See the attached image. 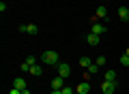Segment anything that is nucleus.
<instances>
[{"label": "nucleus", "instance_id": "obj_1", "mask_svg": "<svg viewBox=\"0 0 129 94\" xmlns=\"http://www.w3.org/2000/svg\"><path fill=\"white\" fill-rule=\"evenodd\" d=\"M41 60L45 64H52V66L56 68V64L60 62V58H58V54L56 51H52V49H47V51H43V56H41Z\"/></svg>", "mask_w": 129, "mask_h": 94}, {"label": "nucleus", "instance_id": "obj_2", "mask_svg": "<svg viewBox=\"0 0 129 94\" xmlns=\"http://www.w3.org/2000/svg\"><path fill=\"white\" fill-rule=\"evenodd\" d=\"M106 30H108V28L103 26V24H99V22H97V17H90V32H95V34H99V36H101Z\"/></svg>", "mask_w": 129, "mask_h": 94}, {"label": "nucleus", "instance_id": "obj_3", "mask_svg": "<svg viewBox=\"0 0 129 94\" xmlns=\"http://www.w3.org/2000/svg\"><path fill=\"white\" fill-rule=\"evenodd\" d=\"M56 73H58L60 77H64V79H67V77L71 75V66H69L67 62H58V64H56Z\"/></svg>", "mask_w": 129, "mask_h": 94}, {"label": "nucleus", "instance_id": "obj_4", "mask_svg": "<svg viewBox=\"0 0 129 94\" xmlns=\"http://www.w3.org/2000/svg\"><path fill=\"white\" fill-rule=\"evenodd\" d=\"M114 90H116V81L103 79V83H101V92L103 94H114Z\"/></svg>", "mask_w": 129, "mask_h": 94}, {"label": "nucleus", "instance_id": "obj_5", "mask_svg": "<svg viewBox=\"0 0 129 94\" xmlns=\"http://www.w3.org/2000/svg\"><path fill=\"white\" fill-rule=\"evenodd\" d=\"M64 88V77L56 75L54 79H52V90H62Z\"/></svg>", "mask_w": 129, "mask_h": 94}, {"label": "nucleus", "instance_id": "obj_6", "mask_svg": "<svg viewBox=\"0 0 129 94\" xmlns=\"http://www.w3.org/2000/svg\"><path fill=\"white\" fill-rule=\"evenodd\" d=\"M99 41H101V36L95 34V32H90V34L86 36V43H88V45H99Z\"/></svg>", "mask_w": 129, "mask_h": 94}, {"label": "nucleus", "instance_id": "obj_7", "mask_svg": "<svg viewBox=\"0 0 129 94\" xmlns=\"http://www.w3.org/2000/svg\"><path fill=\"white\" fill-rule=\"evenodd\" d=\"M75 92H80V94H88V92H90V83H88V81H82V83L78 85V90H75Z\"/></svg>", "mask_w": 129, "mask_h": 94}, {"label": "nucleus", "instance_id": "obj_8", "mask_svg": "<svg viewBox=\"0 0 129 94\" xmlns=\"http://www.w3.org/2000/svg\"><path fill=\"white\" fill-rule=\"evenodd\" d=\"M95 17L97 19H106L108 17V9H106V7H99V9L95 11Z\"/></svg>", "mask_w": 129, "mask_h": 94}, {"label": "nucleus", "instance_id": "obj_9", "mask_svg": "<svg viewBox=\"0 0 129 94\" xmlns=\"http://www.w3.org/2000/svg\"><path fill=\"white\" fill-rule=\"evenodd\" d=\"M13 88H17V90H28V88H26V81H24L22 77H17V79L13 81Z\"/></svg>", "mask_w": 129, "mask_h": 94}, {"label": "nucleus", "instance_id": "obj_10", "mask_svg": "<svg viewBox=\"0 0 129 94\" xmlns=\"http://www.w3.org/2000/svg\"><path fill=\"white\" fill-rule=\"evenodd\" d=\"M90 58H86V56H82V58H80V66H82V68H90Z\"/></svg>", "mask_w": 129, "mask_h": 94}, {"label": "nucleus", "instance_id": "obj_11", "mask_svg": "<svg viewBox=\"0 0 129 94\" xmlns=\"http://www.w3.org/2000/svg\"><path fill=\"white\" fill-rule=\"evenodd\" d=\"M26 32H28V34H39V26H37V24H28Z\"/></svg>", "mask_w": 129, "mask_h": 94}, {"label": "nucleus", "instance_id": "obj_12", "mask_svg": "<svg viewBox=\"0 0 129 94\" xmlns=\"http://www.w3.org/2000/svg\"><path fill=\"white\" fill-rule=\"evenodd\" d=\"M118 17H120V19H127V17H129V9L120 7V9H118Z\"/></svg>", "mask_w": 129, "mask_h": 94}, {"label": "nucleus", "instance_id": "obj_13", "mask_svg": "<svg viewBox=\"0 0 129 94\" xmlns=\"http://www.w3.org/2000/svg\"><path fill=\"white\" fill-rule=\"evenodd\" d=\"M30 73H32L35 77H39V75H41V66H39V64H32V66H30Z\"/></svg>", "mask_w": 129, "mask_h": 94}, {"label": "nucleus", "instance_id": "obj_14", "mask_svg": "<svg viewBox=\"0 0 129 94\" xmlns=\"http://www.w3.org/2000/svg\"><path fill=\"white\" fill-rule=\"evenodd\" d=\"M106 79L108 81H116V71H106Z\"/></svg>", "mask_w": 129, "mask_h": 94}, {"label": "nucleus", "instance_id": "obj_15", "mask_svg": "<svg viewBox=\"0 0 129 94\" xmlns=\"http://www.w3.org/2000/svg\"><path fill=\"white\" fill-rule=\"evenodd\" d=\"M120 64H123V66H129V56H127V54L120 56Z\"/></svg>", "mask_w": 129, "mask_h": 94}, {"label": "nucleus", "instance_id": "obj_16", "mask_svg": "<svg viewBox=\"0 0 129 94\" xmlns=\"http://www.w3.org/2000/svg\"><path fill=\"white\" fill-rule=\"evenodd\" d=\"M95 64L97 66H103V64H106V56H99V58L95 60Z\"/></svg>", "mask_w": 129, "mask_h": 94}, {"label": "nucleus", "instance_id": "obj_17", "mask_svg": "<svg viewBox=\"0 0 129 94\" xmlns=\"http://www.w3.org/2000/svg\"><path fill=\"white\" fill-rule=\"evenodd\" d=\"M60 92H62V94H75V92H73V88H69V85H64Z\"/></svg>", "mask_w": 129, "mask_h": 94}, {"label": "nucleus", "instance_id": "obj_18", "mask_svg": "<svg viewBox=\"0 0 129 94\" xmlns=\"http://www.w3.org/2000/svg\"><path fill=\"white\" fill-rule=\"evenodd\" d=\"M26 64H30V66H32V64H37V58H35V56H28V58H26Z\"/></svg>", "mask_w": 129, "mask_h": 94}, {"label": "nucleus", "instance_id": "obj_19", "mask_svg": "<svg viewBox=\"0 0 129 94\" xmlns=\"http://www.w3.org/2000/svg\"><path fill=\"white\" fill-rule=\"evenodd\" d=\"M9 94H22V90H17V88H11V90H9Z\"/></svg>", "mask_w": 129, "mask_h": 94}, {"label": "nucleus", "instance_id": "obj_20", "mask_svg": "<svg viewBox=\"0 0 129 94\" xmlns=\"http://www.w3.org/2000/svg\"><path fill=\"white\" fill-rule=\"evenodd\" d=\"M50 94H62V92H60V90H52Z\"/></svg>", "mask_w": 129, "mask_h": 94}, {"label": "nucleus", "instance_id": "obj_21", "mask_svg": "<svg viewBox=\"0 0 129 94\" xmlns=\"http://www.w3.org/2000/svg\"><path fill=\"white\" fill-rule=\"evenodd\" d=\"M22 94H30V90H22Z\"/></svg>", "mask_w": 129, "mask_h": 94}, {"label": "nucleus", "instance_id": "obj_22", "mask_svg": "<svg viewBox=\"0 0 129 94\" xmlns=\"http://www.w3.org/2000/svg\"><path fill=\"white\" fill-rule=\"evenodd\" d=\"M125 54H127V56H129V47H127V49H125Z\"/></svg>", "mask_w": 129, "mask_h": 94}, {"label": "nucleus", "instance_id": "obj_23", "mask_svg": "<svg viewBox=\"0 0 129 94\" xmlns=\"http://www.w3.org/2000/svg\"><path fill=\"white\" fill-rule=\"evenodd\" d=\"M127 22H129V17H127Z\"/></svg>", "mask_w": 129, "mask_h": 94}, {"label": "nucleus", "instance_id": "obj_24", "mask_svg": "<svg viewBox=\"0 0 129 94\" xmlns=\"http://www.w3.org/2000/svg\"><path fill=\"white\" fill-rule=\"evenodd\" d=\"M75 94H80V92H75Z\"/></svg>", "mask_w": 129, "mask_h": 94}]
</instances>
